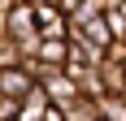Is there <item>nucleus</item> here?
Masks as SVG:
<instances>
[{
	"label": "nucleus",
	"instance_id": "nucleus-1",
	"mask_svg": "<svg viewBox=\"0 0 126 121\" xmlns=\"http://www.w3.org/2000/svg\"><path fill=\"white\" fill-rule=\"evenodd\" d=\"M39 82L48 86V95H52V104H57V108H70V104L83 95V86H78V82H74V78H70L65 69H48L44 78H39Z\"/></svg>",
	"mask_w": 126,
	"mask_h": 121
},
{
	"label": "nucleus",
	"instance_id": "nucleus-2",
	"mask_svg": "<svg viewBox=\"0 0 126 121\" xmlns=\"http://www.w3.org/2000/svg\"><path fill=\"white\" fill-rule=\"evenodd\" d=\"M39 86V78L26 65H13V69H0V95H13V99H26L31 91Z\"/></svg>",
	"mask_w": 126,
	"mask_h": 121
},
{
	"label": "nucleus",
	"instance_id": "nucleus-3",
	"mask_svg": "<svg viewBox=\"0 0 126 121\" xmlns=\"http://www.w3.org/2000/svg\"><path fill=\"white\" fill-rule=\"evenodd\" d=\"M39 13V30H44V39H70V13L61 9V4H35Z\"/></svg>",
	"mask_w": 126,
	"mask_h": 121
},
{
	"label": "nucleus",
	"instance_id": "nucleus-4",
	"mask_svg": "<svg viewBox=\"0 0 126 121\" xmlns=\"http://www.w3.org/2000/svg\"><path fill=\"white\" fill-rule=\"evenodd\" d=\"M70 52H74V43H70V39H44V48H39V60H44L48 69H65Z\"/></svg>",
	"mask_w": 126,
	"mask_h": 121
},
{
	"label": "nucleus",
	"instance_id": "nucleus-5",
	"mask_svg": "<svg viewBox=\"0 0 126 121\" xmlns=\"http://www.w3.org/2000/svg\"><path fill=\"white\" fill-rule=\"evenodd\" d=\"M100 73H104V86H109V91L126 95V60H113L109 52H104V60H100Z\"/></svg>",
	"mask_w": 126,
	"mask_h": 121
},
{
	"label": "nucleus",
	"instance_id": "nucleus-6",
	"mask_svg": "<svg viewBox=\"0 0 126 121\" xmlns=\"http://www.w3.org/2000/svg\"><path fill=\"white\" fill-rule=\"evenodd\" d=\"M65 121H104L100 117V99H91V95H78L70 108H61Z\"/></svg>",
	"mask_w": 126,
	"mask_h": 121
},
{
	"label": "nucleus",
	"instance_id": "nucleus-7",
	"mask_svg": "<svg viewBox=\"0 0 126 121\" xmlns=\"http://www.w3.org/2000/svg\"><path fill=\"white\" fill-rule=\"evenodd\" d=\"M100 117L104 121H126V95H117V91L100 95Z\"/></svg>",
	"mask_w": 126,
	"mask_h": 121
},
{
	"label": "nucleus",
	"instance_id": "nucleus-8",
	"mask_svg": "<svg viewBox=\"0 0 126 121\" xmlns=\"http://www.w3.org/2000/svg\"><path fill=\"white\" fill-rule=\"evenodd\" d=\"M22 48H17V39H9V35H0V69H13V65H22Z\"/></svg>",
	"mask_w": 126,
	"mask_h": 121
},
{
	"label": "nucleus",
	"instance_id": "nucleus-9",
	"mask_svg": "<svg viewBox=\"0 0 126 121\" xmlns=\"http://www.w3.org/2000/svg\"><path fill=\"white\" fill-rule=\"evenodd\" d=\"M109 4H113V9H117V4H122V0H109Z\"/></svg>",
	"mask_w": 126,
	"mask_h": 121
}]
</instances>
